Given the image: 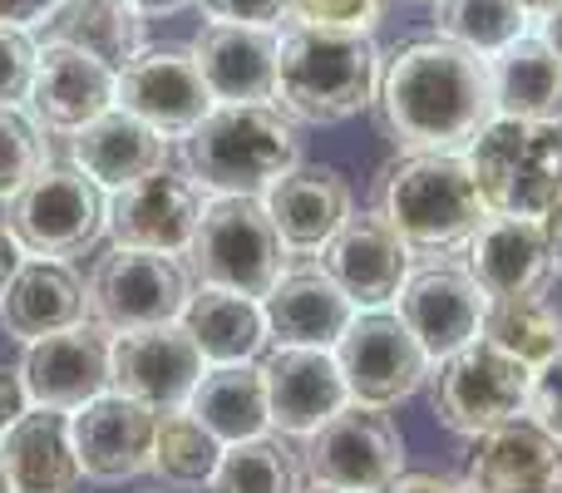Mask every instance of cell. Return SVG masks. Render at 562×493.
<instances>
[{
  "mask_svg": "<svg viewBox=\"0 0 562 493\" xmlns=\"http://www.w3.org/2000/svg\"><path fill=\"white\" fill-rule=\"evenodd\" d=\"M375 114L390 144L464 154L494 119L488 55H474L445 35L409 40L380 65Z\"/></svg>",
  "mask_w": 562,
  "mask_h": 493,
  "instance_id": "1",
  "label": "cell"
},
{
  "mask_svg": "<svg viewBox=\"0 0 562 493\" xmlns=\"http://www.w3.org/2000/svg\"><path fill=\"white\" fill-rule=\"evenodd\" d=\"M380 65L370 30L291 20L277 35V109L291 124H346L375 104Z\"/></svg>",
  "mask_w": 562,
  "mask_h": 493,
  "instance_id": "2",
  "label": "cell"
},
{
  "mask_svg": "<svg viewBox=\"0 0 562 493\" xmlns=\"http://www.w3.org/2000/svg\"><path fill=\"white\" fill-rule=\"evenodd\" d=\"M370 203L409 247L425 251L469 243L474 227L494 213L469 158L454 148H405L390 158L375 173Z\"/></svg>",
  "mask_w": 562,
  "mask_h": 493,
  "instance_id": "3",
  "label": "cell"
},
{
  "mask_svg": "<svg viewBox=\"0 0 562 493\" xmlns=\"http://www.w3.org/2000/svg\"><path fill=\"white\" fill-rule=\"evenodd\" d=\"M183 164L213 198H262L301 164V138L277 104H213L183 134Z\"/></svg>",
  "mask_w": 562,
  "mask_h": 493,
  "instance_id": "4",
  "label": "cell"
},
{
  "mask_svg": "<svg viewBox=\"0 0 562 493\" xmlns=\"http://www.w3.org/2000/svg\"><path fill=\"white\" fill-rule=\"evenodd\" d=\"M528 395H533V366L508 356L488 336H474L469 346L449 350L439 370H429V410L449 435L464 439H479L528 415Z\"/></svg>",
  "mask_w": 562,
  "mask_h": 493,
  "instance_id": "5",
  "label": "cell"
},
{
  "mask_svg": "<svg viewBox=\"0 0 562 493\" xmlns=\"http://www.w3.org/2000/svg\"><path fill=\"white\" fill-rule=\"evenodd\" d=\"M494 213L543 217L562 198V124L494 114L464 148Z\"/></svg>",
  "mask_w": 562,
  "mask_h": 493,
  "instance_id": "6",
  "label": "cell"
},
{
  "mask_svg": "<svg viewBox=\"0 0 562 493\" xmlns=\"http://www.w3.org/2000/svg\"><path fill=\"white\" fill-rule=\"evenodd\" d=\"M193 261V277L203 287L243 291V296L262 301L286 271V243H281L272 213L262 198H207L198 233L183 251Z\"/></svg>",
  "mask_w": 562,
  "mask_h": 493,
  "instance_id": "7",
  "label": "cell"
},
{
  "mask_svg": "<svg viewBox=\"0 0 562 493\" xmlns=\"http://www.w3.org/2000/svg\"><path fill=\"white\" fill-rule=\"evenodd\" d=\"M89 291V321L124 336V330L164 326L178 321L193 296V277L173 251H144V247H114L94 261L85 281Z\"/></svg>",
  "mask_w": 562,
  "mask_h": 493,
  "instance_id": "8",
  "label": "cell"
},
{
  "mask_svg": "<svg viewBox=\"0 0 562 493\" xmlns=\"http://www.w3.org/2000/svg\"><path fill=\"white\" fill-rule=\"evenodd\" d=\"M5 227L30 257H79L109 233V198L79 168H40L10 198Z\"/></svg>",
  "mask_w": 562,
  "mask_h": 493,
  "instance_id": "9",
  "label": "cell"
},
{
  "mask_svg": "<svg viewBox=\"0 0 562 493\" xmlns=\"http://www.w3.org/2000/svg\"><path fill=\"white\" fill-rule=\"evenodd\" d=\"M336 366L346 376V390L356 405L390 410L400 400H409L429 380V350L415 340V330L400 321V311H366L350 316V326L340 330Z\"/></svg>",
  "mask_w": 562,
  "mask_h": 493,
  "instance_id": "10",
  "label": "cell"
},
{
  "mask_svg": "<svg viewBox=\"0 0 562 493\" xmlns=\"http://www.w3.org/2000/svg\"><path fill=\"white\" fill-rule=\"evenodd\" d=\"M301 459H306V474L316 484H336L350 493H380L405 469V435L380 410L350 400L326 425L311 429Z\"/></svg>",
  "mask_w": 562,
  "mask_h": 493,
  "instance_id": "11",
  "label": "cell"
},
{
  "mask_svg": "<svg viewBox=\"0 0 562 493\" xmlns=\"http://www.w3.org/2000/svg\"><path fill=\"white\" fill-rule=\"evenodd\" d=\"M207 198L193 173L158 168L148 178L114 188L109 193V237L114 247H144V251H173L183 257L198 233Z\"/></svg>",
  "mask_w": 562,
  "mask_h": 493,
  "instance_id": "12",
  "label": "cell"
},
{
  "mask_svg": "<svg viewBox=\"0 0 562 493\" xmlns=\"http://www.w3.org/2000/svg\"><path fill=\"white\" fill-rule=\"evenodd\" d=\"M207 356L198 350V340L188 336L183 321H164V326H144V330H124L114 340V360H109V390L134 395L144 405L164 410H183L193 385L203 380Z\"/></svg>",
  "mask_w": 562,
  "mask_h": 493,
  "instance_id": "13",
  "label": "cell"
},
{
  "mask_svg": "<svg viewBox=\"0 0 562 493\" xmlns=\"http://www.w3.org/2000/svg\"><path fill=\"white\" fill-rule=\"evenodd\" d=\"M395 301H400V321L415 330V340L429 350V360H445L449 350L484 336L488 296L474 281V271L459 267V261L409 267Z\"/></svg>",
  "mask_w": 562,
  "mask_h": 493,
  "instance_id": "14",
  "label": "cell"
},
{
  "mask_svg": "<svg viewBox=\"0 0 562 493\" xmlns=\"http://www.w3.org/2000/svg\"><path fill=\"white\" fill-rule=\"evenodd\" d=\"M114 104L164 138H183L213 109V89L193 49H138L114 79Z\"/></svg>",
  "mask_w": 562,
  "mask_h": 493,
  "instance_id": "15",
  "label": "cell"
},
{
  "mask_svg": "<svg viewBox=\"0 0 562 493\" xmlns=\"http://www.w3.org/2000/svg\"><path fill=\"white\" fill-rule=\"evenodd\" d=\"M69 429H75V455L85 479L124 484L134 474H148V464H154L158 410L134 395L104 390L69 415Z\"/></svg>",
  "mask_w": 562,
  "mask_h": 493,
  "instance_id": "16",
  "label": "cell"
},
{
  "mask_svg": "<svg viewBox=\"0 0 562 493\" xmlns=\"http://www.w3.org/2000/svg\"><path fill=\"white\" fill-rule=\"evenodd\" d=\"M109 360H114V340L99 321H79L69 330L30 340L20 376H25V395L30 405H49V410H69L89 405L94 395L109 390Z\"/></svg>",
  "mask_w": 562,
  "mask_h": 493,
  "instance_id": "17",
  "label": "cell"
},
{
  "mask_svg": "<svg viewBox=\"0 0 562 493\" xmlns=\"http://www.w3.org/2000/svg\"><path fill=\"white\" fill-rule=\"evenodd\" d=\"M321 267L336 277V287L356 306L380 311L385 301L400 296V287L409 277V243L370 208V213H350L340 223V233L321 247Z\"/></svg>",
  "mask_w": 562,
  "mask_h": 493,
  "instance_id": "18",
  "label": "cell"
},
{
  "mask_svg": "<svg viewBox=\"0 0 562 493\" xmlns=\"http://www.w3.org/2000/svg\"><path fill=\"white\" fill-rule=\"evenodd\" d=\"M262 376H267V405H272V429L291 439H306L336 410L350 405L336 350L326 346H277L262 360Z\"/></svg>",
  "mask_w": 562,
  "mask_h": 493,
  "instance_id": "19",
  "label": "cell"
},
{
  "mask_svg": "<svg viewBox=\"0 0 562 493\" xmlns=\"http://www.w3.org/2000/svg\"><path fill=\"white\" fill-rule=\"evenodd\" d=\"M469 271L488 301L538 296L553 277V247H548L543 217L488 213L469 237Z\"/></svg>",
  "mask_w": 562,
  "mask_h": 493,
  "instance_id": "20",
  "label": "cell"
},
{
  "mask_svg": "<svg viewBox=\"0 0 562 493\" xmlns=\"http://www.w3.org/2000/svg\"><path fill=\"white\" fill-rule=\"evenodd\" d=\"M114 79L119 69L104 65L99 55L75 45H40L35 79H30V99L35 124L49 134H75L104 109H114Z\"/></svg>",
  "mask_w": 562,
  "mask_h": 493,
  "instance_id": "21",
  "label": "cell"
},
{
  "mask_svg": "<svg viewBox=\"0 0 562 493\" xmlns=\"http://www.w3.org/2000/svg\"><path fill=\"white\" fill-rule=\"evenodd\" d=\"M213 104H277V25L207 20L193 40Z\"/></svg>",
  "mask_w": 562,
  "mask_h": 493,
  "instance_id": "22",
  "label": "cell"
},
{
  "mask_svg": "<svg viewBox=\"0 0 562 493\" xmlns=\"http://www.w3.org/2000/svg\"><path fill=\"white\" fill-rule=\"evenodd\" d=\"M469 493H562V445L538 419H508V425L479 435V449L464 474Z\"/></svg>",
  "mask_w": 562,
  "mask_h": 493,
  "instance_id": "23",
  "label": "cell"
},
{
  "mask_svg": "<svg viewBox=\"0 0 562 493\" xmlns=\"http://www.w3.org/2000/svg\"><path fill=\"white\" fill-rule=\"evenodd\" d=\"M262 203L272 213L286 251H321L340 233V223L356 213L350 183L326 164H296L286 178H277L267 188Z\"/></svg>",
  "mask_w": 562,
  "mask_h": 493,
  "instance_id": "24",
  "label": "cell"
},
{
  "mask_svg": "<svg viewBox=\"0 0 562 493\" xmlns=\"http://www.w3.org/2000/svg\"><path fill=\"white\" fill-rule=\"evenodd\" d=\"M267 336L277 346H336L340 330L356 316V301L336 287L326 267H296L281 271L277 287L262 296Z\"/></svg>",
  "mask_w": 562,
  "mask_h": 493,
  "instance_id": "25",
  "label": "cell"
},
{
  "mask_svg": "<svg viewBox=\"0 0 562 493\" xmlns=\"http://www.w3.org/2000/svg\"><path fill=\"white\" fill-rule=\"evenodd\" d=\"M0 459H5V474L15 493H75V484L85 479L75 455L69 410L30 405L0 435Z\"/></svg>",
  "mask_w": 562,
  "mask_h": 493,
  "instance_id": "26",
  "label": "cell"
},
{
  "mask_svg": "<svg viewBox=\"0 0 562 493\" xmlns=\"http://www.w3.org/2000/svg\"><path fill=\"white\" fill-rule=\"evenodd\" d=\"M69 158H75V168L85 178H94L104 193H114V188L134 183V178L168 168V138L114 104L69 134Z\"/></svg>",
  "mask_w": 562,
  "mask_h": 493,
  "instance_id": "27",
  "label": "cell"
},
{
  "mask_svg": "<svg viewBox=\"0 0 562 493\" xmlns=\"http://www.w3.org/2000/svg\"><path fill=\"white\" fill-rule=\"evenodd\" d=\"M89 316V291L65 261L55 257H35L20 261V271L10 277L5 296H0V326L10 340H40L69 330Z\"/></svg>",
  "mask_w": 562,
  "mask_h": 493,
  "instance_id": "28",
  "label": "cell"
},
{
  "mask_svg": "<svg viewBox=\"0 0 562 493\" xmlns=\"http://www.w3.org/2000/svg\"><path fill=\"white\" fill-rule=\"evenodd\" d=\"M494 114L528 124H562V55L543 35H518L488 55Z\"/></svg>",
  "mask_w": 562,
  "mask_h": 493,
  "instance_id": "29",
  "label": "cell"
},
{
  "mask_svg": "<svg viewBox=\"0 0 562 493\" xmlns=\"http://www.w3.org/2000/svg\"><path fill=\"white\" fill-rule=\"evenodd\" d=\"M188 415L217 435L223 445L237 439H252L262 429H272V405H267V376L252 360H237V366H213L203 370V380L188 395Z\"/></svg>",
  "mask_w": 562,
  "mask_h": 493,
  "instance_id": "30",
  "label": "cell"
},
{
  "mask_svg": "<svg viewBox=\"0 0 562 493\" xmlns=\"http://www.w3.org/2000/svg\"><path fill=\"white\" fill-rule=\"evenodd\" d=\"M188 336L198 340V350L207 356V366H237V360H257L267 346V316L262 301L243 296V291L223 287H198L188 296L183 316Z\"/></svg>",
  "mask_w": 562,
  "mask_h": 493,
  "instance_id": "31",
  "label": "cell"
},
{
  "mask_svg": "<svg viewBox=\"0 0 562 493\" xmlns=\"http://www.w3.org/2000/svg\"><path fill=\"white\" fill-rule=\"evenodd\" d=\"M40 45H75L124 69L144 49V10L134 0H59L40 25Z\"/></svg>",
  "mask_w": 562,
  "mask_h": 493,
  "instance_id": "32",
  "label": "cell"
},
{
  "mask_svg": "<svg viewBox=\"0 0 562 493\" xmlns=\"http://www.w3.org/2000/svg\"><path fill=\"white\" fill-rule=\"evenodd\" d=\"M306 459L281 429H262L252 439L223 445L207 493H306Z\"/></svg>",
  "mask_w": 562,
  "mask_h": 493,
  "instance_id": "33",
  "label": "cell"
},
{
  "mask_svg": "<svg viewBox=\"0 0 562 493\" xmlns=\"http://www.w3.org/2000/svg\"><path fill=\"white\" fill-rule=\"evenodd\" d=\"M217 459H223V439L207 435L188 410H164V415H158L148 474H158L168 489H203L207 479H213Z\"/></svg>",
  "mask_w": 562,
  "mask_h": 493,
  "instance_id": "34",
  "label": "cell"
},
{
  "mask_svg": "<svg viewBox=\"0 0 562 493\" xmlns=\"http://www.w3.org/2000/svg\"><path fill=\"white\" fill-rule=\"evenodd\" d=\"M484 336L538 370L543 360H553L562 350V316L543 301V291L538 296H504V301H488Z\"/></svg>",
  "mask_w": 562,
  "mask_h": 493,
  "instance_id": "35",
  "label": "cell"
},
{
  "mask_svg": "<svg viewBox=\"0 0 562 493\" xmlns=\"http://www.w3.org/2000/svg\"><path fill=\"white\" fill-rule=\"evenodd\" d=\"M524 30L528 10L518 0H435V35L454 40L474 55H498Z\"/></svg>",
  "mask_w": 562,
  "mask_h": 493,
  "instance_id": "36",
  "label": "cell"
},
{
  "mask_svg": "<svg viewBox=\"0 0 562 493\" xmlns=\"http://www.w3.org/2000/svg\"><path fill=\"white\" fill-rule=\"evenodd\" d=\"M40 168H45V128L20 104H0V203H10Z\"/></svg>",
  "mask_w": 562,
  "mask_h": 493,
  "instance_id": "37",
  "label": "cell"
},
{
  "mask_svg": "<svg viewBox=\"0 0 562 493\" xmlns=\"http://www.w3.org/2000/svg\"><path fill=\"white\" fill-rule=\"evenodd\" d=\"M40 40H30V30H15L0 20V104H25L30 79H35Z\"/></svg>",
  "mask_w": 562,
  "mask_h": 493,
  "instance_id": "38",
  "label": "cell"
},
{
  "mask_svg": "<svg viewBox=\"0 0 562 493\" xmlns=\"http://www.w3.org/2000/svg\"><path fill=\"white\" fill-rule=\"evenodd\" d=\"M385 0H286V20L296 25H340V30H375Z\"/></svg>",
  "mask_w": 562,
  "mask_h": 493,
  "instance_id": "39",
  "label": "cell"
},
{
  "mask_svg": "<svg viewBox=\"0 0 562 493\" xmlns=\"http://www.w3.org/2000/svg\"><path fill=\"white\" fill-rule=\"evenodd\" d=\"M528 419L548 429V435L562 445V350L553 360L533 370V395H528Z\"/></svg>",
  "mask_w": 562,
  "mask_h": 493,
  "instance_id": "40",
  "label": "cell"
},
{
  "mask_svg": "<svg viewBox=\"0 0 562 493\" xmlns=\"http://www.w3.org/2000/svg\"><path fill=\"white\" fill-rule=\"evenodd\" d=\"M207 20H227V25H281L286 20V0H198Z\"/></svg>",
  "mask_w": 562,
  "mask_h": 493,
  "instance_id": "41",
  "label": "cell"
},
{
  "mask_svg": "<svg viewBox=\"0 0 562 493\" xmlns=\"http://www.w3.org/2000/svg\"><path fill=\"white\" fill-rule=\"evenodd\" d=\"M25 410H30V395H25V376H20V366H0V435H5Z\"/></svg>",
  "mask_w": 562,
  "mask_h": 493,
  "instance_id": "42",
  "label": "cell"
},
{
  "mask_svg": "<svg viewBox=\"0 0 562 493\" xmlns=\"http://www.w3.org/2000/svg\"><path fill=\"white\" fill-rule=\"evenodd\" d=\"M59 0H0V20L15 30H40L49 15H55Z\"/></svg>",
  "mask_w": 562,
  "mask_h": 493,
  "instance_id": "43",
  "label": "cell"
},
{
  "mask_svg": "<svg viewBox=\"0 0 562 493\" xmlns=\"http://www.w3.org/2000/svg\"><path fill=\"white\" fill-rule=\"evenodd\" d=\"M380 493H469V489L449 474H405V469H400Z\"/></svg>",
  "mask_w": 562,
  "mask_h": 493,
  "instance_id": "44",
  "label": "cell"
},
{
  "mask_svg": "<svg viewBox=\"0 0 562 493\" xmlns=\"http://www.w3.org/2000/svg\"><path fill=\"white\" fill-rule=\"evenodd\" d=\"M20 261H25V247L15 243V233H10L5 223H0V296H5L10 277H15V271H20Z\"/></svg>",
  "mask_w": 562,
  "mask_h": 493,
  "instance_id": "45",
  "label": "cell"
},
{
  "mask_svg": "<svg viewBox=\"0 0 562 493\" xmlns=\"http://www.w3.org/2000/svg\"><path fill=\"white\" fill-rule=\"evenodd\" d=\"M543 227H548V247H553V271L562 277V198L543 213Z\"/></svg>",
  "mask_w": 562,
  "mask_h": 493,
  "instance_id": "46",
  "label": "cell"
},
{
  "mask_svg": "<svg viewBox=\"0 0 562 493\" xmlns=\"http://www.w3.org/2000/svg\"><path fill=\"white\" fill-rule=\"evenodd\" d=\"M538 25H543V40H548V45H553L558 55H562V5H558V10H548V15L538 20Z\"/></svg>",
  "mask_w": 562,
  "mask_h": 493,
  "instance_id": "47",
  "label": "cell"
},
{
  "mask_svg": "<svg viewBox=\"0 0 562 493\" xmlns=\"http://www.w3.org/2000/svg\"><path fill=\"white\" fill-rule=\"evenodd\" d=\"M138 10H144V15H173V10H183L188 0H134Z\"/></svg>",
  "mask_w": 562,
  "mask_h": 493,
  "instance_id": "48",
  "label": "cell"
},
{
  "mask_svg": "<svg viewBox=\"0 0 562 493\" xmlns=\"http://www.w3.org/2000/svg\"><path fill=\"white\" fill-rule=\"evenodd\" d=\"M518 5L528 10V20H543L548 10H558V5H562V0H518Z\"/></svg>",
  "mask_w": 562,
  "mask_h": 493,
  "instance_id": "49",
  "label": "cell"
},
{
  "mask_svg": "<svg viewBox=\"0 0 562 493\" xmlns=\"http://www.w3.org/2000/svg\"><path fill=\"white\" fill-rule=\"evenodd\" d=\"M0 493H15L10 489V474H5V459H0Z\"/></svg>",
  "mask_w": 562,
  "mask_h": 493,
  "instance_id": "50",
  "label": "cell"
},
{
  "mask_svg": "<svg viewBox=\"0 0 562 493\" xmlns=\"http://www.w3.org/2000/svg\"><path fill=\"white\" fill-rule=\"evenodd\" d=\"M311 493H350V489H336V484H316Z\"/></svg>",
  "mask_w": 562,
  "mask_h": 493,
  "instance_id": "51",
  "label": "cell"
}]
</instances>
